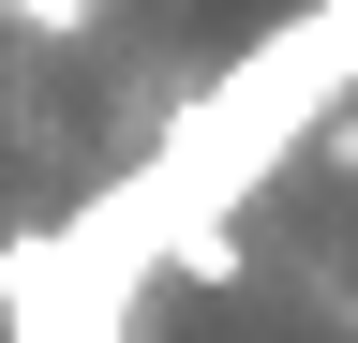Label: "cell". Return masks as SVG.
Instances as JSON below:
<instances>
[{
  "label": "cell",
  "mask_w": 358,
  "mask_h": 343,
  "mask_svg": "<svg viewBox=\"0 0 358 343\" xmlns=\"http://www.w3.org/2000/svg\"><path fill=\"white\" fill-rule=\"evenodd\" d=\"M0 30H30V45H90L105 0H0Z\"/></svg>",
  "instance_id": "2"
},
{
  "label": "cell",
  "mask_w": 358,
  "mask_h": 343,
  "mask_svg": "<svg viewBox=\"0 0 358 343\" xmlns=\"http://www.w3.org/2000/svg\"><path fill=\"white\" fill-rule=\"evenodd\" d=\"M120 314H134V284L75 224H45V239L0 254V328H15V343H120Z\"/></svg>",
  "instance_id": "1"
}]
</instances>
